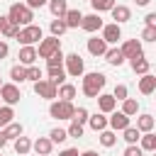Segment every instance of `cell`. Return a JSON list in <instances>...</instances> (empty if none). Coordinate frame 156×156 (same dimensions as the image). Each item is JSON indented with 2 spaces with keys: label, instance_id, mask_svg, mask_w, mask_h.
Returning a JSON list of instances; mask_svg holds the SVG:
<instances>
[{
  "label": "cell",
  "instance_id": "obj_1",
  "mask_svg": "<svg viewBox=\"0 0 156 156\" xmlns=\"http://www.w3.org/2000/svg\"><path fill=\"white\" fill-rule=\"evenodd\" d=\"M105 83H107V78H105V73H100V71L83 73V95H85V98L98 100V95L102 93Z\"/></svg>",
  "mask_w": 156,
  "mask_h": 156
},
{
  "label": "cell",
  "instance_id": "obj_2",
  "mask_svg": "<svg viewBox=\"0 0 156 156\" xmlns=\"http://www.w3.org/2000/svg\"><path fill=\"white\" fill-rule=\"evenodd\" d=\"M7 17L12 20V24H20V27H27V24H34V10L27 5V2H15L10 5L7 10Z\"/></svg>",
  "mask_w": 156,
  "mask_h": 156
},
{
  "label": "cell",
  "instance_id": "obj_3",
  "mask_svg": "<svg viewBox=\"0 0 156 156\" xmlns=\"http://www.w3.org/2000/svg\"><path fill=\"white\" fill-rule=\"evenodd\" d=\"M49 115L54 119H73L76 115V105L71 100H51L49 105Z\"/></svg>",
  "mask_w": 156,
  "mask_h": 156
},
{
  "label": "cell",
  "instance_id": "obj_4",
  "mask_svg": "<svg viewBox=\"0 0 156 156\" xmlns=\"http://www.w3.org/2000/svg\"><path fill=\"white\" fill-rule=\"evenodd\" d=\"M44 39V32H41V27L39 24H27V27H22V32H20V37H17V41L22 44V46H27V44H39Z\"/></svg>",
  "mask_w": 156,
  "mask_h": 156
},
{
  "label": "cell",
  "instance_id": "obj_5",
  "mask_svg": "<svg viewBox=\"0 0 156 156\" xmlns=\"http://www.w3.org/2000/svg\"><path fill=\"white\" fill-rule=\"evenodd\" d=\"M66 73H68L71 78H80V76L85 73V63H83V58H80L78 51H73V54L66 56Z\"/></svg>",
  "mask_w": 156,
  "mask_h": 156
},
{
  "label": "cell",
  "instance_id": "obj_6",
  "mask_svg": "<svg viewBox=\"0 0 156 156\" xmlns=\"http://www.w3.org/2000/svg\"><path fill=\"white\" fill-rule=\"evenodd\" d=\"M34 93L44 100H56L58 98V85H54L49 78H41V80L34 83Z\"/></svg>",
  "mask_w": 156,
  "mask_h": 156
},
{
  "label": "cell",
  "instance_id": "obj_7",
  "mask_svg": "<svg viewBox=\"0 0 156 156\" xmlns=\"http://www.w3.org/2000/svg\"><path fill=\"white\" fill-rule=\"evenodd\" d=\"M61 49V39L58 37H44L41 41H39V46H37V51H39V58H49L51 54H56Z\"/></svg>",
  "mask_w": 156,
  "mask_h": 156
},
{
  "label": "cell",
  "instance_id": "obj_8",
  "mask_svg": "<svg viewBox=\"0 0 156 156\" xmlns=\"http://www.w3.org/2000/svg\"><path fill=\"white\" fill-rule=\"evenodd\" d=\"M0 98H2L5 105H17V102L22 100V93H20L17 83H2V88H0Z\"/></svg>",
  "mask_w": 156,
  "mask_h": 156
},
{
  "label": "cell",
  "instance_id": "obj_9",
  "mask_svg": "<svg viewBox=\"0 0 156 156\" xmlns=\"http://www.w3.org/2000/svg\"><path fill=\"white\" fill-rule=\"evenodd\" d=\"M85 32H90V34H95L98 29H102L105 27V22H102V17H100V12H93V15H83V24H80Z\"/></svg>",
  "mask_w": 156,
  "mask_h": 156
},
{
  "label": "cell",
  "instance_id": "obj_10",
  "mask_svg": "<svg viewBox=\"0 0 156 156\" xmlns=\"http://www.w3.org/2000/svg\"><path fill=\"white\" fill-rule=\"evenodd\" d=\"M100 32H102L100 37H102L107 44H117V41L122 39V29H119V24H117V22H110V24H105Z\"/></svg>",
  "mask_w": 156,
  "mask_h": 156
},
{
  "label": "cell",
  "instance_id": "obj_11",
  "mask_svg": "<svg viewBox=\"0 0 156 156\" xmlns=\"http://www.w3.org/2000/svg\"><path fill=\"white\" fill-rule=\"evenodd\" d=\"M119 49H122V54H124V58H127V61H129V58H134V56H141V54H144V49H141V41H139V39H127Z\"/></svg>",
  "mask_w": 156,
  "mask_h": 156
},
{
  "label": "cell",
  "instance_id": "obj_12",
  "mask_svg": "<svg viewBox=\"0 0 156 156\" xmlns=\"http://www.w3.org/2000/svg\"><path fill=\"white\" fill-rule=\"evenodd\" d=\"M20 63L22 66H34L37 63V58H39V51H37V46H32V44H27V46H22L20 49Z\"/></svg>",
  "mask_w": 156,
  "mask_h": 156
},
{
  "label": "cell",
  "instance_id": "obj_13",
  "mask_svg": "<svg viewBox=\"0 0 156 156\" xmlns=\"http://www.w3.org/2000/svg\"><path fill=\"white\" fill-rule=\"evenodd\" d=\"M115 107H117V98L112 93H100L98 95V110L100 112L110 115V112H115Z\"/></svg>",
  "mask_w": 156,
  "mask_h": 156
},
{
  "label": "cell",
  "instance_id": "obj_14",
  "mask_svg": "<svg viewBox=\"0 0 156 156\" xmlns=\"http://www.w3.org/2000/svg\"><path fill=\"white\" fill-rule=\"evenodd\" d=\"M129 115H124L122 110L119 112H110V129H115V132H124L127 127H129Z\"/></svg>",
  "mask_w": 156,
  "mask_h": 156
},
{
  "label": "cell",
  "instance_id": "obj_15",
  "mask_svg": "<svg viewBox=\"0 0 156 156\" xmlns=\"http://www.w3.org/2000/svg\"><path fill=\"white\" fill-rule=\"evenodd\" d=\"M107 49H110V44H107L102 37H90V39H88V54H93V56H105Z\"/></svg>",
  "mask_w": 156,
  "mask_h": 156
},
{
  "label": "cell",
  "instance_id": "obj_16",
  "mask_svg": "<svg viewBox=\"0 0 156 156\" xmlns=\"http://www.w3.org/2000/svg\"><path fill=\"white\" fill-rule=\"evenodd\" d=\"M88 127H90L93 132H102V129H107V127H110V117H107L105 112H95V115H90Z\"/></svg>",
  "mask_w": 156,
  "mask_h": 156
},
{
  "label": "cell",
  "instance_id": "obj_17",
  "mask_svg": "<svg viewBox=\"0 0 156 156\" xmlns=\"http://www.w3.org/2000/svg\"><path fill=\"white\" fill-rule=\"evenodd\" d=\"M139 93H141V95H151V93H156V76L144 73V76L139 78Z\"/></svg>",
  "mask_w": 156,
  "mask_h": 156
},
{
  "label": "cell",
  "instance_id": "obj_18",
  "mask_svg": "<svg viewBox=\"0 0 156 156\" xmlns=\"http://www.w3.org/2000/svg\"><path fill=\"white\" fill-rule=\"evenodd\" d=\"M110 12H112V20H115L117 24H124V22L132 20V10H129L127 5H115Z\"/></svg>",
  "mask_w": 156,
  "mask_h": 156
},
{
  "label": "cell",
  "instance_id": "obj_19",
  "mask_svg": "<svg viewBox=\"0 0 156 156\" xmlns=\"http://www.w3.org/2000/svg\"><path fill=\"white\" fill-rule=\"evenodd\" d=\"M129 66H132V71H134L136 76H144V73H149V68H151V63H149V58H144V54L129 58Z\"/></svg>",
  "mask_w": 156,
  "mask_h": 156
},
{
  "label": "cell",
  "instance_id": "obj_20",
  "mask_svg": "<svg viewBox=\"0 0 156 156\" xmlns=\"http://www.w3.org/2000/svg\"><path fill=\"white\" fill-rule=\"evenodd\" d=\"M32 149L37 151V156H49L51 149H54V141H51L49 136H39V139L32 144Z\"/></svg>",
  "mask_w": 156,
  "mask_h": 156
},
{
  "label": "cell",
  "instance_id": "obj_21",
  "mask_svg": "<svg viewBox=\"0 0 156 156\" xmlns=\"http://www.w3.org/2000/svg\"><path fill=\"white\" fill-rule=\"evenodd\" d=\"M66 24H68V29H78L80 24H83V12L80 10H76V7H68V12H66Z\"/></svg>",
  "mask_w": 156,
  "mask_h": 156
},
{
  "label": "cell",
  "instance_id": "obj_22",
  "mask_svg": "<svg viewBox=\"0 0 156 156\" xmlns=\"http://www.w3.org/2000/svg\"><path fill=\"white\" fill-rule=\"evenodd\" d=\"M105 61L110 63V66H122L127 58H124V54H122V49H117V46H110L107 51H105Z\"/></svg>",
  "mask_w": 156,
  "mask_h": 156
},
{
  "label": "cell",
  "instance_id": "obj_23",
  "mask_svg": "<svg viewBox=\"0 0 156 156\" xmlns=\"http://www.w3.org/2000/svg\"><path fill=\"white\" fill-rule=\"evenodd\" d=\"M49 80L54 83V85H61V83H66V66H49Z\"/></svg>",
  "mask_w": 156,
  "mask_h": 156
},
{
  "label": "cell",
  "instance_id": "obj_24",
  "mask_svg": "<svg viewBox=\"0 0 156 156\" xmlns=\"http://www.w3.org/2000/svg\"><path fill=\"white\" fill-rule=\"evenodd\" d=\"M154 124H156V119H154V115H149V112H144V115L136 117V127H139L141 134H144V132H154Z\"/></svg>",
  "mask_w": 156,
  "mask_h": 156
},
{
  "label": "cell",
  "instance_id": "obj_25",
  "mask_svg": "<svg viewBox=\"0 0 156 156\" xmlns=\"http://www.w3.org/2000/svg\"><path fill=\"white\" fill-rule=\"evenodd\" d=\"M49 12H51L54 17H66L68 2H66V0H49Z\"/></svg>",
  "mask_w": 156,
  "mask_h": 156
},
{
  "label": "cell",
  "instance_id": "obj_26",
  "mask_svg": "<svg viewBox=\"0 0 156 156\" xmlns=\"http://www.w3.org/2000/svg\"><path fill=\"white\" fill-rule=\"evenodd\" d=\"M139 146L144 149V151H156V134L154 132H144L141 134V139H139Z\"/></svg>",
  "mask_w": 156,
  "mask_h": 156
},
{
  "label": "cell",
  "instance_id": "obj_27",
  "mask_svg": "<svg viewBox=\"0 0 156 156\" xmlns=\"http://www.w3.org/2000/svg\"><path fill=\"white\" fill-rule=\"evenodd\" d=\"M32 144H34V141H29V136H24V134H22V136H17V139H15V151H17L20 156H24V154H29V151H32Z\"/></svg>",
  "mask_w": 156,
  "mask_h": 156
},
{
  "label": "cell",
  "instance_id": "obj_28",
  "mask_svg": "<svg viewBox=\"0 0 156 156\" xmlns=\"http://www.w3.org/2000/svg\"><path fill=\"white\" fill-rule=\"evenodd\" d=\"M49 29H51V34H54V37H61V34L68 29V24H66V20H63V17H54V20L49 22Z\"/></svg>",
  "mask_w": 156,
  "mask_h": 156
},
{
  "label": "cell",
  "instance_id": "obj_29",
  "mask_svg": "<svg viewBox=\"0 0 156 156\" xmlns=\"http://www.w3.org/2000/svg\"><path fill=\"white\" fill-rule=\"evenodd\" d=\"M10 78H12V83H24L27 80V66H22V63L12 66L10 68Z\"/></svg>",
  "mask_w": 156,
  "mask_h": 156
},
{
  "label": "cell",
  "instance_id": "obj_30",
  "mask_svg": "<svg viewBox=\"0 0 156 156\" xmlns=\"http://www.w3.org/2000/svg\"><path fill=\"white\" fill-rule=\"evenodd\" d=\"M76 85H71V83H61L58 85V100H71L73 102V98H76Z\"/></svg>",
  "mask_w": 156,
  "mask_h": 156
},
{
  "label": "cell",
  "instance_id": "obj_31",
  "mask_svg": "<svg viewBox=\"0 0 156 156\" xmlns=\"http://www.w3.org/2000/svg\"><path fill=\"white\" fill-rule=\"evenodd\" d=\"M2 132H5V136H7V141H10V139L15 141L17 136H22V132H24V127H22L20 122H10V124H7V127H5Z\"/></svg>",
  "mask_w": 156,
  "mask_h": 156
},
{
  "label": "cell",
  "instance_id": "obj_32",
  "mask_svg": "<svg viewBox=\"0 0 156 156\" xmlns=\"http://www.w3.org/2000/svg\"><path fill=\"white\" fill-rule=\"evenodd\" d=\"M100 144H102L105 149L115 146V144H117V132H115V129H102V132H100Z\"/></svg>",
  "mask_w": 156,
  "mask_h": 156
},
{
  "label": "cell",
  "instance_id": "obj_33",
  "mask_svg": "<svg viewBox=\"0 0 156 156\" xmlns=\"http://www.w3.org/2000/svg\"><path fill=\"white\" fill-rule=\"evenodd\" d=\"M12 117H15L12 105H0V129H5V127L12 122Z\"/></svg>",
  "mask_w": 156,
  "mask_h": 156
},
{
  "label": "cell",
  "instance_id": "obj_34",
  "mask_svg": "<svg viewBox=\"0 0 156 156\" xmlns=\"http://www.w3.org/2000/svg\"><path fill=\"white\" fill-rule=\"evenodd\" d=\"M122 134H124L122 139H124L127 144H136V141L141 139V132H139V127H132V124H129V127H127V129H124Z\"/></svg>",
  "mask_w": 156,
  "mask_h": 156
},
{
  "label": "cell",
  "instance_id": "obj_35",
  "mask_svg": "<svg viewBox=\"0 0 156 156\" xmlns=\"http://www.w3.org/2000/svg\"><path fill=\"white\" fill-rule=\"evenodd\" d=\"M90 5H93L95 12H110L117 5V0H90Z\"/></svg>",
  "mask_w": 156,
  "mask_h": 156
},
{
  "label": "cell",
  "instance_id": "obj_36",
  "mask_svg": "<svg viewBox=\"0 0 156 156\" xmlns=\"http://www.w3.org/2000/svg\"><path fill=\"white\" fill-rule=\"evenodd\" d=\"M122 112H124V115H129V117H134V115L139 112V102H136L134 98H127V100H122Z\"/></svg>",
  "mask_w": 156,
  "mask_h": 156
},
{
  "label": "cell",
  "instance_id": "obj_37",
  "mask_svg": "<svg viewBox=\"0 0 156 156\" xmlns=\"http://www.w3.org/2000/svg\"><path fill=\"white\" fill-rule=\"evenodd\" d=\"M49 139H51L54 144H63V141L68 139V129H61V127H54V129L49 132Z\"/></svg>",
  "mask_w": 156,
  "mask_h": 156
},
{
  "label": "cell",
  "instance_id": "obj_38",
  "mask_svg": "<svg viewBox=\"0 0 156 156\" xmlns=\"http://www.w3.org/2000/svg\"><path fill=\"white\" fill-rule=\"evenodd\" d=\"M12 27H15V24H12V20H10L7 15H0V34H2L5 39L10 37V32H12Z\"/></svg>",
  "mask_w": 156,
  "mask_h": 156
},
{
  "label": "cell",
  "instance_id": "obj_39",
  "mask_svg": "<svg viewBox=\"0 0 156 156\" xmlns=\"http://www.w3.org/2000/svg\"><path fill=\"white\" fill-rule=\"evenodd\" d=\"M63 63H66V56H63V51H61V49L46 58V66H63Z\"/></svg>",
  "mask_w": 156,
  "mask_h": 156
},
{
  "label": "cell",
  "instance_id": "obj_40",
  "mask_svg": "<svg viewBox=\"0 0 156 156\" xmlns=\"http://www.w3.org/2000/svg\"><path fill=\"white\" fill-rule=\"evenodd\" d=\"M112 95L122 102V100H127V98H129V90H127V85H124V83H117V85H115V90H112Z\"/></svg>",
  "mask_w": 156,
  "mask_h": 156
},
{
  "label": "cell",
  "instance_id": "obj_41",
  "mask_svg": "<svg viewBox=\"0 0 156 156\" xmlns=\"http://www.w3.org/2000/svg\"><path fill=\"white\" fill-rule=\"evenodd\" d=\"M27 80H32V83L41 80V68L39 66H27Z\"/></svg>",
  "mask_w": 156,
  "mask_h": 156
},
{
  "label": "cell",
  "instance_id": "obj_42",
  "mask_svg": "<svg viewBox=\"0 0 156 156\" xmlns=\"http://www.w3.org/2000/svg\"><path fill=\"white\" fill-rule=\"evenodd\" d=\"M68 136H73V139L83 136V124H80V122H76V119H71V127H68Z\"/></svg>",
  "mask_w": 156,
  "mask_h": 156
},
{
  "label": "cell",
  "instance_id": "obj_43",
  "mask_svg": "<svg viewBox=\"0 0 156 156\" xmlns=\"http://www.w3.org/2000/svg\"><path fill=\"white\" fill-rule=\"evenodd\" d=\"M73 119H76V122H80V124H85V122L90 119V112H88L85 107H76V115H73Z\"/></svg>",
  "mask_w": 156,
  "mask_h": 156
},
{
  "label": "cell",
  "instance_id": "obj_44",
  "mask_svg": "<svg viewBox=\"0 0 156 156\" xmlns=\"http://www.w3.org/2000/svg\"><path fill=\"white\" fill-rule=\"evenodd\" d=\"M124 156H144V149H141L139 144H129V146L124 149Z\"/></svg>",
  "mask_w": 156,
  "mask_h": 156
},
{
  "label": "cell",
  "instance_id": "obj_45",
  "mask_svg": "<svg viewBox=\"0 0 156 156\" xmlns=\"http://www.w3.org/2000/svg\"><path fill=\"white\" fill-rule=\"evenodd\" d=\"M141 39H144V41H156V27H144Z\"/></svg>",
  "mask_w": 156,
  "mask_h": 156
},
{
  "label": "cell",
  "instance_id": "obj_46",
  "mask_svg": "<svg viewBox=\"0 0 156 156\" xmlns=\"http://www.w3.org/2000/svg\"><path fill=\"white\" fill-rule=\"evenodd\" d=\"M7 54H10V46H7V41H5V39H0V61H2V58H7Z\"/></svg>",
  "mask_w": 156,
  "mask_h": 156
},
{
  "label": "cell",
  "instance_id": "obj_47",
  "mask_svg": "<svg viewBox=\"0 0 156 156\" xmlns=\"http://www.w3.org/2000/svg\"><path fill=\"white\" fill-rule=\"evenodd\" d=\"M144 24H146V27H156V12H149V15L144 17Z\"/></svg>",
  "mask_w": 156,
  "mask_h": 156
},
{
  "label": "cell",
  "instance_id": "obj_48",
  "mask_svg": "<svg viewBox=\"0 0 156 156\" xmlns=\"http://www.w3.org/2000/svg\"><path fill=\"white\" fill-rule=\"evenodd\" d=\"M27 5H29L32 10H37V7H44V5H49V0H27Z\"/></svg>",
  "mask_w": 156,
  "mask_h": 156
},
{
  "label": "cell",
  "instance_id": "obj_49",
  "mask_svg": "<svg viewBox=\"0 0 156 156\" xmlns=\"http://www.w3.org/2000/svg\"><path fill=\"white\" fill-rule=\"evenodd\" d=\"M58 156H80V154H78V149H63Z\"/></svg>",
  "mask_w": 156,
  "mask_h": 156
},
{
  "label": "cell",
  "instance_id": "obj_50",
  "mask_svg": "<svg viewBox=\"0 0 156 156\" xmlns=\"http://www.w3.org/2000/svg\"><path fill=\"white\" fill-rule=\"evenodd\" d=\"M5 144H7V136H5V132L0 129V151H2V146H5Z\"/></svg>",
  "mask_w": 156,
  "mask_h": 156
},
{
  "label": "cell",
  "instance_id": "obj_51",
  "mask_svg": "<svg viewBox=\"0 0 156 156\" xmlns=\"http://www.w3.org/2000/svg\"><path fill=\"white\" fill-rule=\"evenodd\" d=\"M80 156H100V154H98V151H93V149H88V151H83Z\"/></svg>",
  "mask_w": 156,
  "mask_h": 156
},
{
  "label": "cell",
  "instance_id": "obj_52",
  "mask_svg": "<svg viewBox=\"0 0 156 156\" xmlns=\"http://www.w3.org/2000/svg\"><path fill=\"white\" fill-rule=\"evenodd\" d=\"M134 2H136L139 7H144V5H149V0H134Z\"/></svg>",
  "mask_w": 156,
  "mask_h": 156
},
{
  "label": "cell",
  "instance_id": "obj_53",
  "mask_svg": "<svg viewBox=\"0 0 156 156\" xmlns=\"http://www.w3.org/2000/svg\"><path fill=\"white\" fill-rule=\"evenodd\" d=\"M0 88H2V78H0Z\"/></svg>",
  "mask_w": 156,
  "mask_h": 156
},
{
  "label": "cell",
  "instance_id": "obj_54",
  "mask_svg": "<svg viewBox=\"0 0 156 156\" xmlns=\"http://www.w3.org/2000/svg\"><path fill=\"white\" fill-rule=\"evenodd\" d=\"M0 102H2V98H0Z\"/></svg>",
  "mask_w": 156,
  "mask_h": 156
},
{
  "label": "cell",
  "instance_id": "obj_55",
  "mask_svg": "<svg viewBox=\"0 0 156 156\" xmlns=\"http://www.w3.org/2000/svg\"><path fill=\"white\" fill-rule=\"evenodd\" d=\"M154 156H156V151H154Z\"/></svg>",
  "mask_w": 156,
  "mask_h": 156
},
{
  "label": "cell",
  "instance_id": "obj_56",
  "mask_svg": "<svg viewBox=\"0 0 156 156\" xmlns=\"http://www.w3.org/2000/svg\"><path fill=\"white\" fill-rule=\"evenodd\" d=\"M0 156H2V154H0Z\"/></svg>",
  "mask_w": 156,
  "mask_h": 156
}]
</instances>
